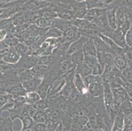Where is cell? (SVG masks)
I'll list each match as a JSON object with an SVG mask.
<instances>
[{
    "label": "cell",
    "instance_id": "9",
    "mask_svg": "<svg viewBox=\"0 0 132 131\" xmlns=\"http://www.w3.org/2000/svg\"><path fill=\"white\" fill-rule=\"evenodd\" d=\"M107 9L99 8V7H92L87 9L84 18L86 20H88L90 22L94 20L95 19L100 17L101 16L106 13Z\"/></svg>",
    "mask_w": 132,
    "mask_h": 131
},
{
    "label": "cell",
    "instance_id": "43",
    "mask_svg": "<svg viewBox=\"0 0 132 131\" xmlns=\"http://www.w3.org/2000/svg\"><path fill=\"white\" fill-rule=\"evenodd\" d=\"M123 88L126 92L129 98H132V83H124L123 85Z\"/></svg>",
    "mask_w": 132,
    "mask_h": 131
},
{
    "label": "cell",
    "instance_id": "1",
    "mask_svg": "<svg viewBox=\"0 0 132 131\" xmlns=\"http://www.w3.org/2000/svg\"><path fill=\"white\" fill-rule=\"evenodd\" d=\"M101 33L111 38L113 41L120 47L125 49L127 47L126 42V34L123 33L120 30L116 29L115 30H113L112 29H110Z\"/></svg>",
    "mask_w": 132,
    "mask_h": 131
},
{
    "label": "cell",
    "instance_id": "3",
    "mask_svg": "<svg viewBox=\"0 0 132 131\" xmlns=\"http://www.w3.org/2000/svg\"><path fill=\"white\" fill-rule=\"evenodd\" d=\"M51 3L47 1L40 0H27L23 5V9L24 11L36 12L40 11L46 7H50Z\"/></svg>",
    "mask_w": 132,
    "mask_h": 131
},
{
    "label": "cell",
    "instance_id": "23",
    "mask_svg": "<svg viewBox=\"0 0 132 131\" xmlns=\"http://www.w3.org/2000/svg\"><path fill=\"white\" fill-rule=\"evenodd\" d=\"M25 101H26V104L30 106H32L34 104L40 100V96L36 91H30L27 92L24 96Z\"/></svg>",
    "mask_w": 132,
    "mask_h": 131
},
{
    "label": "cell",
    "instance_id": "20",
    "mask_svg": "<svg viewBox=\"0 0 132 131\" xmlns=\"http://www.w3.org/2000/svg\"><path fill=\"white\" fill-rule=\"evenodd\" d=\"M89 93L93 97H100L103 94V85L102 83H94L88 86Z\"/></svg>",
    "mask_w": 132,
    "mask_h": 131
},
{
    "label": "cell",
    "instance_id": "25",
    "mask_svg": "<svg viewBox=\"0 0 132 131\" xmlns=\"http://www.w3.org/2000/svg\"><path fill=\"white\" fill-rule=\"evenodd\" d=\"M76 90L77 89H76L75 86H74L73 81H67V82H66L64 87L62 88L61 94V95L63 97H64L66 99H68L70 94L75 91H76Z\"/></svg>",
    "mask_w": 132,
    "mask_h": 131
},
{
    "label": "cell",
    "instance_id": "8",
    "mask_svg": "<svg viewBox=\"0 0 132 131\" xmlns=\"http://www.w3.org/2000/svg\"><path fill=\"white\" fill-rule=\"evenodd\" d=\"M89 38H87L86 36H81V37L78 38V39H76V40L73 41L70 45V47L68 48V50L67 51V53L68 55H70L76 52H78L79 50H82V48L84 47V45L85 44L86 41H87Z\"/></svg>",
    "mask_w": 132,
    "mask_h": 131
},
{
    "label": "cell",
    "instance_id": "44",
    "mask_svg": "<svg viewBox=\"0 0 132 131\" xmlns=\"http://www.w3.org/2000/svg\"><path fill=\"white\" fill-rule=\"evenodd\" d=\"M11 95L9 93H5L2 95L0 96V110L2 109V107L9 100V98H10Z\"/></svg>",
    "mask_w": 132,
    "mask_h": 131
},
{
    "label": "cell",
    "instance_id": "50",
    "mask_svg": "<svg viewBox=\"0 0 132 131\" xmlns=\"http://www.w3.org/2000/svg\"><path fill=\"white\" fill-rule=\"evenodd\" d=\"M74 2H79V3H81V2H86V0H73Z\"/></svg>",
    "mask_w": 132,
    "mask_h": 131
},
{
    "label": "cell",
    "instance_id": "22",
    "mask_svg": "<svg viewBox=\"0 0 132 131\" xmlns=\"http://www.w3.org/2000/svg\"><path fill=\"white\" fill-rule=\"evenodd\" d=\"M83 53L84 55H93V56H97V50L95 47L94 43L91 38L88 39L87 41L85 43L84 47L82 48Z\"/></svg>",
    "mask_w": 132,
    "mask_h": 131
},
{
    "label": "cell",
    "instance_id": "18",
    "mask_svg": "<svg viewBox=\"0 0 132 131\" xmlns=\"http://www.w3.org/2000/svg\"><path fill=\"white\" fill-rule=\"evenodd\" d=\"M117 7L109 8L106 11V17L110 29L115 30L117 29V23H116V10Z\"/></svg>",
    "mask_w": 132,
    "mask_h": 131
},
{
    "label": "cell",
    "instance_id": "14",
    "mask_svg": "<svg viewBox=\"0 0 132 131\" xmlns=\"http://www.w3.org/2000/svg\"><path fill=\"white\" fill-rule=\"evenodd\" d=\"M112 94H113L114 102L118 103L120 105L121 103L126 100L127 98H129L126 92L125 91L123 86H119L116 88L112 89Z\"/></svg>",
    "mask_w": 132,
    "mask_h": 131
},
{
    "label": "cell",
    "instance_id": "27",
    "mask_svg": "<svg viewBox=\"0 0 132 131\" xmlns=\"http://www.w3.org/2000/svg\"><path fill=\"white\" fill-rule=\"evenodd\" d=\"M63 32L57 27L49 28L46 33H45V38H54V39H60L62 38Z\"/></svg>",
    "mask_w": 132,
    "mask_h": 131
},
{
    "label": "cell",
    "instance_id": "6",
    "mask_svg": "<svg viewBox=\"0 0 132 131\" xmlns=\"http://www.w3.org/2000/svg\"><path fill=\"white\" fill-rule=\"evenodd\" d=\"M65 83V79L63 77L60 79H57V80L54 81L53 83H52V84L50 85V89L48 90L47 97H57L58 94L61 93Z\"/></svg>",
    "mask_w": 132,
    "mask_h": 131
},
{
    "label": "cell",
    "instance_id": "39",
    "mask_svg": "<svg viewBox=\"0 0 132 131\" xmlns=\"http://www.w3.org/2000/svg\"><path fill=\"white\" fill-rule=\"evenodd\" d=\"M105 65L98 62L92 69V74L94 75H102L105 70Z\"/></svg>",
    "mask_w": 132,
    "mask_h": 131
},
{
    "label": "cell",
    "instance_id": "21",
    "mask_svg": "<svg viewBox=\"0 0 132 131\" xmlns=\"http://www.w3.org/2000/svg\"><path fill=\"white\" fill-rule=\"evenodd\" d=\"M50 85L51 84H50V81H48V79L43 78L42 81L38 86L36 92L39 94L42 100H45L47 97L48 90L50 89Z\"/></svg>",
    "mask_w": 132,
    "mask_h": 131
},
{
    "label": "cell",
    "instance_id": "33",
    "mask_svg": "<svg viewBox=\"0 0 132 131\" xmlns=\"http://www.w3.org/2000/svg\"><path fill=\"white\" fill-rule=\"evenodd\" d=\"M13 121L10 117L3 118L0 121V131H14Z\"/></svg>",
    "mask_w": 132,
    "mask_h": 131
},
{
    "label": "cell",
    "instance_id": "26",
    "mask_svg": "<svg viewBox=\"0 0 132 131\" xmlns=\"http://www.w3.org/2000/svg\"><path fill=\"white\" fill-rule=\"evenodd\" d=\"M19 119L22 122V128L20 130H30L35 123L34 122L32 117L28 114L23 115L19 117Z\"/></svg>",
    "mask_w": 132,
    "mask_h": 131
},
{
    "label": "cell",
    "instance_id": "13",
    "mask_svg": "<svg viewBox=\"0 0 132 131\" xmlns=\"http://www.w3.org/2000/svg\"><path fill=\"white\" fill-rule=\"evenodd\" d=\"M27 91L22 85V83H19L14 86H11L7 90V93H9L14 99L19 97H24Z\"/></svg>",
    "mask_w": 132,
    "mask_h": 131
},
{
    "label": "cell",
    "instance_id": "28",
    "mask_svg": "<svg viewBox=\"0 0 132 131\" xmlns=\"http://www.w3.org/2000/svg\"><path fill=\"white\" fill-rule=\"evenodd\" d=\"M113 64L114 66L116 67L118 69H120L121 72H122L125 68L128 66L127 62L126 61L123 54L115 56L114 58Z\"/></svg>",
    "mask_w": 132,
    "mask_h": 131
},
{
    "label": "cell",
    "instance_id": "7",
    "mask_svg": "<svg viewBox=\"0 0 132 131\" xmlns=\"http://www.w3.org/2000/svg\"><path fill=\"white\" fill-rule=\"evenodd\" d=\"M103 99L105 103V109L106 111L109 110V108L114 102L113 94H112V89L110 87V85L107 82H103Z\"/></svg>",
    "mask_w": 132,
    "mask_h": 131
},
{
    "label": "cell",
    "instance_id": "37",
    "mask_svg": "<svg viewBox=\"0 0 132 131\" xmlns=\"http://www.w3.org/2000/svg\"><path fill=\"white\" fill-rule=\"evenodd\" d=\"M121 78L124 83H132V68L127 66L122 72Z\"/></svg>",
    "mask_w": 132,
    "mask_h": 131
},
{
    "label": "cell",
    "instance_id": "45",
    "mask_svg": "<svg viewBox=\"0 0 132 131\" xmlns=\"http://www.w3.org/2000/svg\"><path fill=\"white\" fill-rule=\"evenodd\" d=\"M17 45L18 46L15 47V49L20 53V55H24V54L26 53V51H27V47L24 44H20H20H17Z\"/></svg>",
    "mask_w": 132,
    "mask_h": 131
},
{
    "label": "cell",
    "instance_id": "52",
    "mask_svg": "<svg viewBox=\"0 0 132 131\" xmlns=\"http://www.w3.org/2000/svg\"><path fill=\"white\" fill-rule=\"evenodd\" d=\"M3 119V117H2V115H1V113H0V121H2V120Z\"/></svg>",
    "mask_w": 132,
    "mask_h": 131
},
{
    "label": "cell",
    "instance_id": "40",
    "mask_svg": "<svg viewBox=\"0 0 132 131\" xmlns=\"http://www.w3.org/2000/svg\"><path fill=\"white\" fill-rule=\"evenodd\" d=\"M37 111H45L50 108L47 103L45 101V100L41 99L40 100L37 102L36 104L32 106Z\"/></svg>",
    "mask_w": 132,
    "mask_h": 131
},
{
    "label": "cell",
    "instance_id": "29",
    "mask_svg": "<svg viewBox=\"0 0 132 131\" xmlns=\"http://www.w3.org/2000/svg\"><path fill=\"white\" fill-rule=\"evenodd\" d=\"M47 69V66L35 64L31 68L30 70L32 72L33 77L44 78V75Z\"/></svg>",
    "mask_w": 132,
    "mask_h": 131
},
{
    "label": "cell",
    "instance_id": "15",
    "mask_svg": "<svg viewBox=\"0 0 132 131\" xmlns=\"http://www.w3.org/2000/svg\"><path fill=\"white\" fill-rule=\"evenodd\" d=\"M49 109L45 111H36L32 118L35 123H47L49 120Z\"/></svg>",
    "mask_w": 132,
    "mask_h": 131
},
{
    "label": "cell",
    "instance_id": "53",
    "mask_svg": "<svg viewBox=\"0 0 132 131\" xmlns=\"http://www.w3.org/2000/svg\"><path fill=\"white\" fill-rule=\"evenodd\" d=\"M3 10H4V9H0V14H2V13H3Z\"/></svg>",
    "mask_w": 132,
    "mask_h": 131
},
{
    "label": "cell",
    "instance_id": "49",
    "mask_svg": "<svg viewBox=\"0 0 132 131\" xmlns=\"http://www.w3.org/2000/svg\"><path fill=\"white\" fill-rule=\"evenodd\" d=\"M40 1H47V2H50V3H59V2H61L62 0H40Z\"/></svg>",
    "mask_w": 132,
    "mask_h": 131
},
{
    "label": "cell",
    "instance_id": "54",
    "mask_svg": "<svg viewBox=\"0 0 132 131\" xmlns=\"http://www.w3.org/2000/svg\"><path fill=\"white\" fill-rule=\"evenodd\" d=\"M20 131H32V130H31V129H30V130H20Z\"/></svg>",
    "mask_w": 132,
    "mask_h": 131
},
{
    "label": "cell",
    "instance_id": "51",
    "mask_svg": "<svg viewBox=\"0 0 132 131\" xmlns=\"http://www.w3.org/2000/svg\"><path fill=\"white\" fill-rule=\"evenodd\" d=\"M3 77V73H0V79H2Z\"/></svg>",
    "mask_w": 132,
    "mask_h": 131
},
{
    "label": "cell",
    "instance_id": "47",
    "mask_svg": "<svg viewBox=\"0 0 132 131\" xmlns=\"http://www.w3.org/2000/svg\"><path fill=\"white\" fill-rule=\"evenodd\" d=\"M7 36V31L5 29L0 30V41L4 40Z\"/></svg>",
    "mask_w": 132,
    "mask_h": 131
},
{
    "label": "cell",
    "instance_id": "2",
    "mask_svg": "<svg viewBox=\"0 0 132 131\" xmlns=\"http://www.w3.org/2000/svg\"><path fill=\"white\" fill-rule=\"evenodd\" d=\"M2 60L9 64H15L20 61L21 55L15 47H11L5 49L0 54Z\"/></svg>",
    "mask_w": 132,
    "mask_h": 131
},
{
    "label": "cell",
    "instance_id": "30",
    "mask_svg": "<svg viewBox=\"0 0 132 131\" xmlns=\"http://www.w3.org/2000/svg\"><path fill=\"white\" fill-rule=\"evenodd\" d=\"M84 54L83 53L82 50H79L78 52H76L70 55V59L74 66H77L79 64L82 63L84 61Z\"/></svg>",
    "mask_w": 132,
    "mask_h": 131
},
{
    "label": "cell",
    "instance_id": "32",
    "mask_svg": "<svg viewBox=\"0 0 132 131\" xmlns=\"http://www.w3.org/2000/svg\"><path fill=\"white\" fill-rule=\"evenodd\" d=\"M118 1V0H99L93 7H99L104 9L113 8L116 7V2H117Z\"/></svg>",
    "mask_w": 132,
    "mask_h": 131
},
{
    "label": "cell",
    "instance_id": "57",
    "mask_svg": "<svg viewBox=\"0 0 132 131\" xmlns=\"http://www.w3.org/2000/svg\"><path fill=\"white\" fill-rule=\"evenodd\" d=\"M131 100H132V98H131Z\"/></svg>",
    "mask_w": 132,
    "mask_h": 131
},
{
    "label": "cell",
    "instance_id": "35",
    "mask_svg": "<svg viewBox=\"0 0 132 131\" xmlns=\"http://www.w3.org/2000/svg\"><path fill=\"white\" fill-rule=\"evenodd\" d=\"M84 82L87 86L91 84L94 83H103V79L101 75H94L93 74H89L84 78Z\"/></svg>",
    "mask_w": 132,
    "mask_h": 131
},
{
    "label": "cell",
    "instance_id": "42",
    "mask_svg": "<svg viewBox=\"0 0 132 131\" xmlns=\"http://www.w3.org/2000/svg\"><path fill=\"white\" fill-rule=\"evenodd\" d=\"M47 123H34L31 128L32 131H46Z\"/></svg>",
    "mask_w": 132,
    "mask_h": 131
},
{
    "label": "cell",
    "instance_id": "19",
    "mask_svg": "<svg viewBox=\"0 0 132 131\" xmlns=\"http://www.w3.org/2000/svg\"><path fill=\"white\" fill-rule=\"evenodd\" d=\"M94 43L95 47L96 48L97 53H110L109 48L106 45L105 42L99 36V35L94 36L91 38Z\"/></svg>",
    "mask_w": 132,
    "mask_h": 131
},
{
    "label": "cell",
    "instance_id": "38",
    "mask_svg": "<svg viewBox=\"0 0 132 131\" xmlns=\"http://www.w3.org/2000/svg\"><path fill=\"white\" fill-rule=\"evenodd\" d=\"M73 67H74V65L72 63L70 59V56H69L68 58H66L61 62V64H60V72L64 74V73L72 69Z\"/></svg>",
    "mask_w": 132,
    "mask_h": 131
},
{
    "label": "cell",
    "instance_id": "41",
    "mask_svg": "<svg viewBox=\"0 0 132 131\" xmlns=\"http://www.w3.org/2000/svg\"><path fill=\"white\" fill-rule=\"evenodd\" d=\"M50 58L51 56L48 55H40V56L37 57V60L36 64L42 65V66H47L50 62Z\"/></svg>",
    "mask_w": 132,
    "mask_h": 131
},
{
    "label": "cell",
    "instance_id": "16",
    "mask_svg": "<svg viewBox=\"0 0 132 131\" xmlns=\"http://www.w3.org/2000/svg\"><path fill=\"white\" fill-rule=\"evenodd\" d=\"M47 19L45 17H39L34 22V24L40 28H49L51 27H54L55 24L56 19Z\"/></svg>",
    "mask_w": 132,
    "mask_h": 131
},
{
    "label": "cell",
    "instance_id": "46",
    "mask_svg": "<svg viewBox=\"0 0 132 131\" xmlns=\"http://www.w3.org/2000/svg\"><path fill=\"white\" fill-rule=\"evenodd\" d=\"M125 7L132 8V0H120Z\"/></svg>",
    "mask_w": 132,
    "mask_h": 131
},
{
    "label": "cell",
    "instance_id": "12",
    "mask_svg": "<svg viewBox=\"0 0 132 131\" xmlns=\"http://www.w3.org/2000/svg\"><path fill=\"white\" fill-rule=\"evenodd\" d=\"M73 83H74L76 89L78 91V92L80 94H86L89 93L88 87L85 85L84 82V79L81 77V75L76 72L74 79H73Z\"/></svg>",
    "mask_w": 132,
    "mask_h": 131
},
{
    "label": "cell",
    "instance_id": "5",
    "mask_svg": "<svg viewBox=\"0 0 132 131\" xmlns=\"http://www.w3.org/2000/svg\"><path fill=\"white\" fill-rule=\"evenodd\" d=\"M74 2V3L71 5L70 7L72 11L74 17L76 19H84L88 9L86 2H81V3Z\"/></svg>",
    "mask_w": 132,
    "mask_h": 131
},
{
    "label": "cell",
    "instance_id": "56",
    "mask_svg": "<svg viewBox=\"0 0 132 131\" xmlns=\"http://www.w3.org/2000/svg\"><path fill=\"white\" fill-rule=\"evenodd\" d=\"M26 1H27V0H26Z\"/></svg>",
    "mask_w": 132,
    "mask_h": 131
},
{
    "label": "cell",
    "instance_id": "24",
    "mask_svg": "<svg viewBox=\"0 0 132 131\" xmlns=\"http://www.w3.org/2000/svg\"><path fill=\"white\" fill-rule=\"evenodd\" d=\"M120 111L124 116L132 114V100L131 98H127L121 103L120 105Z\"/></svg>",
    "mask_w": 132,
    "mask_h": 131
},
{
    "label": "cell",
    "instance_id": "31",
    "mask_svg": "<svg viewBox=\"0 0 132 131\" xmlns=\"http://www.w3.org/2000/svg\"><path fill=\"white\" fill-rule=\"evenodd\" d=\"M76 72L80 74L81 77L84 79L87 75L92 74V69L88 68L86 65H85L82 62V63L79 64L77 66H76Z\"/></svg>",
    "mask_w": 132,
    "mask_h": 131
},
{
    "label": "cell",
    "instance_id": "10",
    "mask_svg": "<svg viewBox=\"0 0 132 131\" xmlns=\"http://www.w3.org/2000/svg\"><path fill=\"white\" fill-rule=\"evenodd\" d=\"M59 7L58 10H56L55 11L57 13L59 19H61L62 20H67V21H70L75 19L74 15L73 14V12L72 11L70 7H67V6H61L57 5Z\"/></svg>",
    "mask_w": 132,
    "mask_h": 131
},
{
    "label": "cell",
    "instance_id": "17",
    "mask_svg": "<svg viewBox=\"0 0 132 131\" xmlns=\"http://www.w3.org/2000/svg\"><path fill=\"white\" fill-rule=\"evenodd\" d=\"M124 128V115L120 111L117 114L112 123L110 131H123Z\"/></svg>",
    "mask_w": 132,
    "mask_h": 131
},
{
    "label": "cell",
    "instance_id": "34",
    "mask_svg": "<svg viewBox=\"0 0 132 131\" xmlns=\"http://www.w3.org/2000/svg\"><path fill=\"white\" fill-rule=\"evenodd\" d=\"M70 22L73 26L76 27L78 29L87 28L92 25V22H90L89 21L86 20L85 19H76L75 18L73 20H70Z\"/></svg>",
    "mask_w": 132,
    "mask_h": 131
},
{
    "label": "cell",
    "instance_id": "36",
    "mask_svg": "<svg viewBox=\"0 0 132 131\" xmlns=\"http://www.w3.org/2000/svg\"><path fill=\"white\" fill-rule=\"evenodd\" d=\"M99 62L97 59V56H93V55H84V61L83 63L86 65L90 69H92L95 65Z\"/></svg>",
    "mask_w": 132,
    "mask_h": 131
},
{
    "label": "cell",
    "instance_id": "4",
    "mask_svg": "<svg viewBox=\"0 0 132 131\" xmlns=\"http://www.w3.org/2000/svg\"><path fill=\"white\" fill-rule=\"evenodd\" d=\"M81 34L80 32L78 29L75 26H72L71 28L63 32L62 38H60L61 39V42H72L73 41L78 39L81 37Z\"/></svg>",
    "mask_w": 132,
    "mask_h": 131
},
{
    "label": "cell",
    "instance_id": "55",
    "mask_svg": "<svg viewBox=\"0 0 132 131\" xmlns=\"http://www.w3.org/2000/svg\"><path fill=\"white\" fill-rule=\"evenodd\" d=\"M2 20V16H1V14H0V20Z\"/></svg>",
    "mask_w": 132,
    "mask_h": 131
},
{
    "label": "cell",
    "instance_id": "11",
    "mask_svg": "<svg viewBox=\"0 0 132 131\" xmlns=\"http://www.w3.org/2000/svg\"><path fill=\"white\" fill-rule=\"evenodd\" d=\"M43 78L33 77L31 79L22 82V85L27 92L30 91H36L38 86L42 83Z\"/></svg>",
    "mask_w": 132,
    "mask_h": 131
},
{
    "label": "cell",
    "instance_id": "48",
    "mask_svg": "<svg viewBox=\"0 0 132 131\" xmlns=\"http://www.w3.org/2000/svg\"><path fill=\"white\" fill-rule=\"evenodd\" d=\"M9 68L10 67L8 66L7 65H5V66H4V65H0V73H3L4 71L9 69Z\"/></svg>",
    "mask_w": 132,
    "mask_h": 131
}]
</instances>
